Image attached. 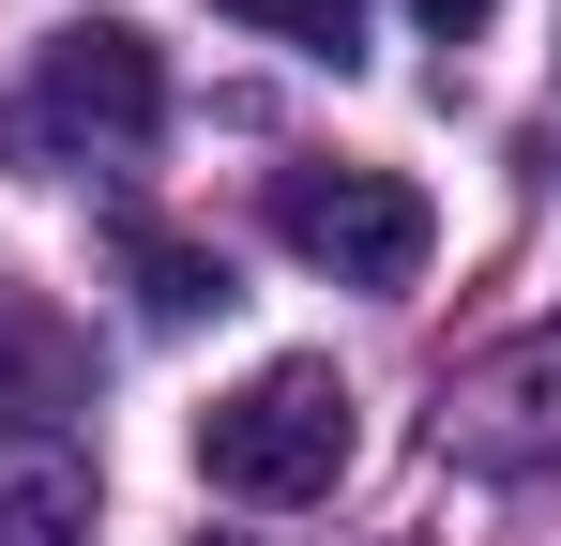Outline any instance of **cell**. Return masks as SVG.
<instances>
[{
	"instance_id": "obj_1",
	"label": "cell",
	"mask_w": 561,
	"mask_h": 546,
	"mask_svg": "<svg viewBox=\"0 0 561 546\" xmlns=\"http://www.w3.org/2000/svg\"><path fill=\"white\" fill-rule=\"evenodd\" d=\"M152 137H168V61H152V31H122V15L61 31V46L31 61V91L0 106V152H15V168H137Z\"/></svg>"
},
{
	"instance_id": "obj_2",
	"label": "cell",
	"mask_w": 561,
	"mask_h": 546,
	"mask_svg": "<svg viewBox=\"0 0 561 546\" xmlns=\"http://www.w3.org/2000/svg\"><path fill=\"white\" fill-rule=\"evenodd\" d=\"M197 470H213L228 501H334V470H350V379L319 350L259 364L243 395L197 410Z\"/></svg>"
},
{
	"instance_id": "obj_3",
	"label": "cell",
	"mask_w": 561,
	"mask_h": 546,
	"mask_svg": "<svg viewBox=\"0 0 561 546\" xmlns=\"http://www.w3.org/2000/svg\"><path fill=\"white\" fill-rule=\"evenodd\" d=\"M274 228H288V259H319L334 288H410L440 259L425 182H394V168H274Z\"/></svg>"
},
{
	"instance_id": "obj_4",
	"label": "cell",
	"mask_w": 561,
	"mask_h": 546,
	"mask_svg": "<svg viewBox=\"0 0 561 546\" xmlns=\"http://www.w3.org/2000/svg\"><path fill=\"white\" fill-rule=\"evenodd\" d=\"M440 455H470V470H547L561 455V319L440 395Z\"/></svg>"
},
{
	"instance_id": "obj_5",
	"label": "cell",
	"mask_w": 561,
	"mask_h": 546,
	"mask_svg": "<svg viewBox=\"0 0 561 546\" xmlns=\"http://www.w3.org/2000/svg\"><path fill=\"white\" fill-rule=\"evenodd\" d=\"M0 546H92V455L46 410H0Z\"/></svg>"
},
{
	"instance_id": "obj_6",
	"label": "cell",
	"mask_w": 561,
	"mask_h": 546,
	"mask_svg": "<svg viewBox=\"0 0 561 546\" xmlns=\"http://www.w3.org/2000/svg\"><path fill=\"white\" fill-rule=\"evenodd\" d=\"M122 273H137V304H152V319H213V304H243L228 259L183 243V228H122Z\"/></svg>"
},
{
	"instance_id": "obj_7",
	"label": "cell",
	"mask_w": 561,
	"mask_h": 546,
	"mask_svg": "<svg viewBox=\"0 0 561 546\" xmlns=\"http://www.w3.org/2000/svg\"><path fill=\"white\" fill-rule=\"evenodd\" d=\"M213 15H259L274 46H304V61H334V77L365 61V0H213Z\"/></svg>"
},
{
	"instance_id": "obj_8",
	"label": "cell",
	"mask_w": 561,
	"mask_h": 546,
	"mask_svg": "<svg viewBox=\"0 0 561 546\" xmlns=\"http://www.w3.org/2000/svg\"><path fill=\"white\" fill-rule=\"evenodd\" d=\"M410 15H425V31H485L501 0H410Z\"/></svg>"
},
{
	"instance_id": "obj_9",
	"label": "cell",
	"mask_w": 561,
	"mask_h": 546,
	"mask_svg": "<svg viewBox=\"0 0 561 546\" xmlns=\"http://www.w3.org/2000/svg\"><path fill=\"white\" fill-rule=\"evenodd\" d=\"M213 546H243V532H213Z\"/></svg>"
}]
</instances>
